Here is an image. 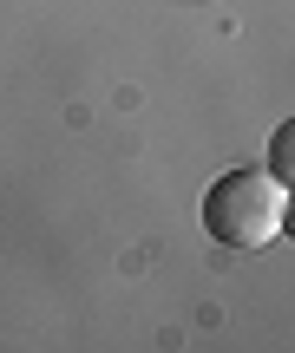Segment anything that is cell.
Instances as JSON below:
<instances>
[{"mask_svg":"<svg viewBox=\"0 0 295 353\" xmlns=\"http://www.w3.org/2000/svg\"><path fill=\"white\" fill-rule=\"evenodd\" d=\"M289 144L295 138H289V125H283V131H276V144H269V176H276V183H289Z\"/></svg>","mask_w":295,"mask_h":353,"instance_id":"obj_2","label":"cell"},{"mask_svg":"<svg viewBox=\"0 0 295 353\" xmlns=\"http://www.w3.org/2000/svg\"><path fill=\"white\" fill-rule=\"evenodd\" d=\"M289 216V183H276L269 170H223L204 190V229L223 249H263V242L283 236Z\"/></svg>","mask_w":295,"mask_h":353,"instance_id":"obj_1","label":"cell"}]
</instances>
